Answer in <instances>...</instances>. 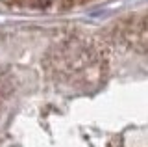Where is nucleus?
<instances>
[{
  "label": "nucleus",
  "mask_w": 148,
  "mask_h": 147,
  "mask_svg": "<svg viewBox=\"0 0 148 147\" xmlns=\"http://www.w3.org/2000/svg\"><path fill=\"white\" fill-rule=\"evenodd\" d=\"M30 2L37 8H48V6H52L56 0H30Z\"/></svg>",
  "instance_id": "obj_2"
},
{
  "label": "nucleus",
  "mask_w": 148,
  "mask_h": 147,
  "mask_svg": "<svg viewBox=\"0 0 148 147\" xmlns=\"http://www.w3.org/2000/svg\"><path fill=\"white\" fill-rule=\"evenodd\" d=\"M50 65L58 75L63 76H76L82 73H91L92 69H98L102 62L100 47L95 45L89 37L72 35L67 37L61 45L52 50Z\"/></svg>",
  "instance_id": "obj_1"
}]
</instances>
